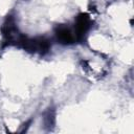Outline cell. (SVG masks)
<instances>
[{
    "mask_svg": "<svg viewBox=\"0 0 134 134\" xmlns=\"http://www.w3.org/2000/svg\"><path fill=\"white\" fill-rule=\"evenodd\" d=\"M1 32L4 38V45H12V44H17V41L20 37V32L18 31L17 25L15 18L9 15L6 17L4 20L2 26H1Z\"/></svg>",
    "mask_w": 134,
    "mask_h": 134,
    "instance_id": "1",
    "label": "cell"
},
{
    "mask_svg": "<svg viewBox=\"0 0 134 134\" xmlns=\"http://www.w3.org/2000/svg\"><path fill=\"white\" fill-rule=\"evenodd\" d=\"M91 26H92V21H91L89 15L86 13L79 14L75 18L74 29H73L75 41H79V42L84 41L87 36V32L90 30Z\"/></svg>",
    "mask_w": 134,
    "mask_h": 134,
    "instance_id": "2",
    "label": "cell"
},
{
    "mask_svg": "<svg viewBox=\"0 0 134 134\" xmlns=\"http://www.w3.org/2000/svg\"><path fill=\"white\" fill-rule=\"evenodd\" d=\"M54 36L57 41L62 45H70L75 42L73 31L70 27L64 24H60L54 28Z\"/></svg>",
    "mask_w": 134,
    "mask_h": 134,
    "instance_id": "3",
    "label": "cell"
},
{
    "mask_svg": "<svg viewBox=\"0 0 134 134\" xmlns=\"http://www.w3.org/2000/svg\"><path fill=\"white\" fill-rule=\"evenodd\" d=\"M43 124L44 128L47 131H52L55 125V109L53 107H49L43 114Z\"/></svg>",
    "mask_w": 134,
    "mask_h": 134,
    "instance_id": "4",
    "label": "cell"
},
{
    "mask_svg": "<svg viewBox=\"0 0 134 134\" xmlns=\"http://www.w3.org/2000/svg\"><path fill=\"white\" fill-rule=\"evenodd\" d=\"M31 124V119H29V120H27L25 124H23V129H21L20 130V132L22 133V132H25V131H27V128L29 127V125Z\"/></svg>",
    "mask_w": 134,
    "mask_h": 134,
    "instance_id": "5",
    "label": "cell"
}]
</instances>
